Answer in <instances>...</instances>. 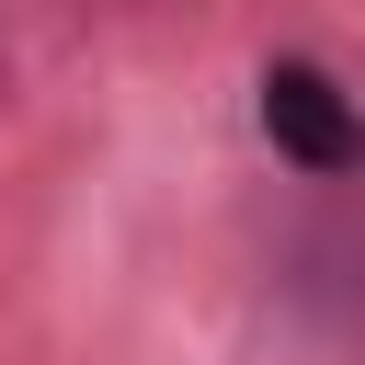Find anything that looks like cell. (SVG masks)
Wrapping results in <instances>:
<instances>
[{"label": "cell", "instance_id": "cell-1", "mask_svg": "<svg viewBox=\"0 0 365 365\" xmlns=\"http://www.w3.org/2000/svg\"><path fill=\"white\" fill-rule=\"evenodd\" d=\"M262 137H274L297 171H354V160H365L354 103H342L331 68H308V57H274V68H262Z\"/></svg>", "mask_w": 365, "mask_h": 365}]
</instances>
